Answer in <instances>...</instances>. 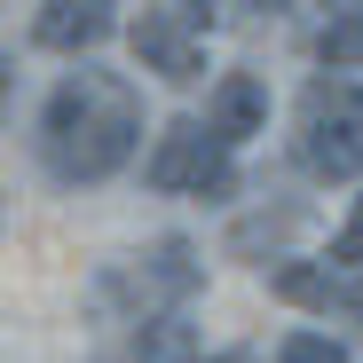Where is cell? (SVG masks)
Listing matches in <instances>:
<instances>
[{"label": "cell", "instance_id": "6da1fadb", "mask_svg": "<svg viewBox=\"0 0 363 363\" xmlns=\"http://www.w3.org/2000/svg\"><path fill=\"white\" fill-rule=\"evenodd\" d=\"M135 143H143V95L118 72H72V79H55V95L40 111V158H48L55 182H72V190L111 182L118 166L135 158Z\"/></svg>", "mask_w": 363, "mask_h": 363}, {"label": "cell", "instance_id": "7a4b0ae2", "mask_svg": "<svg viewBox=\"0 0 363 363\" xmlns=\"http://www.w3.org/2000/svg\"><path fill=\"white\" fill-rule=\"evenodd\" d=\"M292 158L308 166L316 182H355L363 174V79L324 72L300 87L292 111Z\"/></svg>", "mask_w": 363, "mask_h": 363}, {"label": "cell", "instance_id": "3957f363", "mask_svg": "<svg viewBox=\"0 0 363 363\" xmlns=\"http://www.w3.org/2000/svg\"><path fill=\"white\" fill-rule=\"evenodd\" d=\"M143 182L158 198H237V150L206 118H174L158 135V150L143 158Z\"/></svg>", "mask_w": 363, "mask_h": 363}, {"label": "cell", "instance_id": "277c9868", "mask_svg": "<svg viewBox=\"0 0 363 363\" xmlns=\"http://www.w3.org/2000/svg\"><path fill=\"white\" fill-rule=\"evenodd\" d=\"M127 40H135V64L158 72L166 87H198V79H206V40H198V24L182 16L174 0L143 9V16L127 24Z\"/></svg>", "mask_w": 363, "mask_h": 363}, {"label": "cell", "instance_id": "5b68a950", "mask_svg": "<svg viewBox=\"0 0 363 363\" xmlns=\"http://www.w3.org/2000/svg\"><path fill=\"white\" fill-rule=\"evenodd\" d=\"M103 292H127L135 308L150 316V308H174V300H190V292H198V261H190V245H182V237H166V245L135 253L127 269H111Z\"/></svg>", "mask_w": 363, "mask_h": 363}, {"label": "cell", "instance_id": "8992f818", "mask_svg": "<svg viewBox=\"0 0 363 363\" xmlns=\"http://www.w3.org/2000/svg\"><path fill=\"white\" fill-rule=\"evenodd\" d=\"M118 32V0H40L32 9V48L48 55H95Z\"/></svg>", "mask_w": 363, "mask_h": 363}, {"label": "cell", "instance_id": "52a82bcc", "mask_svg": "<svg viewBox=\"0 0 363 363\" xmlns=\"http://www.w3.org/2000/svg\"><path fill=\"white\" fill-rule=\"evenodd\" d=\"M206 127H213L229 150H245V143L269 127V87H261L253 72H221L213 95H206Z\"/></svg>", "mask_w": 363, "mask_h": 363}, {"label": "cell", "instance_id": "ba28073f", "mask_svg": "<svg viewBox=\"0 0 363 363\" xmlns=\"http://www.w3.org/2000/svg\"><path fill=\"white\" fill-rule=\"evenodd\" d=\"M316 64L324 72H355L363 64V0H316Z\"/></svg>", "mask_w": 363, "mask_h": 363}, {"label": "cell", "instance_id": "9c48e42d", "mask_svg": "<svg viewBox=\"0 0 363 363\" xmlns=\"http://www.w3.org/2000/svg\"><path fill=\"white\" fill-rule=\"evenodd\" d=\"M269 284H277V300H292V308H332V300H340V284L324 269H308V261H284Z\"/></svg>", "mask_w": 363, "mask_h": 363}, {"label": "cell", "instance_id": "30bf717a", "mask_svg": "<svg viewBox=\"0 0 363 363\" xmlns=\"http://www.w3.org/2000/svg\"><path fill=\"white\" fill-rule=\"evenodd\" d=\"M277 363H347V347H340L332 332H284Z\"/></svg>", "mask_w": 363, "mask_h": 363}, {"label": "cell", "instance_id": "8fae6325", "mask_svg": "<svg viewBox=\"0 0 363 363\" xmlns=\"http://www.w3.org/2000/svg\"><path fill=\"white\" fill-rule=\"evenodd\" d=\"M158 332L143 340V363H182V355H190V324H174V316H150Z\"/></svg>", "mask_w": 363, "mask_h": 363}, {"label": "cell", "instance_id": "7c38bea8", "mask_svg": "<svg viewBox=\"0 0 363 363\" xmlns=\"http://www.w3.org/2000/svg\"><path fill=\"white\" fill-rule=\"evenodd\" d=\"M332 261H340V269H363V198H355V213H347L340 237H332Z\"/></svg>", "mask_w": 363, "mask_h": 363}, {"label": "cell", "instance_id": "4fadbf2b", "mask_svg": "<svg viewBox=\"0 0 363 363\" xmlns=\"http://www.w3.org/2000/svg\"><path fill=\"white\" fill-rule=\"evenodd\" d=\"M174 9H182V16H190V24H198V32H206V24H213V16H221V0H174Z\"/></svg>", "mask_w": 363, "mask_h": 363}, {"label": "cell", "instance_id": "5bb4252c", "mask_svg": "<svg viewBox=\"0 0 363 363\" xmlns=\"http://www.w3.org/2000/svg\"><path fill=\"white\" fill-rule=\"evenodd\" d=\"M340 300H347V308H363V277H355V284H340Z\"/></svg>", "mask_w": 363, "mask_h": 363}, {"label": "cell", "instance_id": "9a60e30c", "mask_svg": "<svg viewBox=\"0 0 363 363\" xmlns=\"http://www.w3.org/2000/svg\"><path fill=\"white\" fill-rule=\"evenodd\" d=\"M237 9H269V16H277V9H284V0H237Z\"/></svg>", "mask_w": 363, "mask_h": 363}, {"label": "cell", "instance_id": "2e32d148", "mask_svg": "<svg viewBox=\"0 0 363 363\" xmlns=\"http://www.w3.org/2000/svg\"><path fill=\"white\" fill-rule=\"evenodd\" d=\"M0 103H9V64H0Z\"/></svg>", "mask_w": 363, "mask_h": 363}, {"label": "cell", "instance_id": "e0dca14e", "mask_svg": "<svg viewBox=\"0 0 363 363\" xmlns=\"http://www.w3.org/2000/svg\"><path fill=\"white\" fill-rule=\"evenodd\" d=\"M213 363H245V355H213Z\"/></svg>", "mask_w": 363, "mask_h": 363}]
</instances>
